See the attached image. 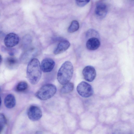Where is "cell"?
I'll list each match as a JSON object with an SVG mask.
<instances>
[{
	"instance_id": "7402d4cb",
	"label": "cell",
	"mask_w": 134,
	"mask_h": 134,
	"mask_svg": "<svg viewBox=\"0 0 134 134\" xmlns=\"http://www.w3.org/2000/svg\"><path fill=\"white\" fill-rule=\"evenodd\" d=\"M42 132L41 131H38L36 132V134H42Z\"/></svg>"
},
{
	"instance_id": "8fae6325",
	"label": "cell",
	"mask_w": 134,
	"mask_h": 134,
	"mask_svg": "<svg viewBox=\"0 0 134 134\" xmlns=\"http://www.w3.org/2000/svg\"><path fill=\"white\" fill-rule=\"evenodd\" d=\"M100 45V41L99 39L96 38H89L86 43V47L88 49L94 50L97 49Z\"/></svg>"
},
{
	"instance_id": "7c38bea8",
	"label": "cell",
	"mask_w": 134,
	"mask_h": 134,
	"mask_svg": "<svg viewBox=\"0 0 134 134\" xmlns=\"http://www.w3.org/2000/svg\"><path fill=\"white\" fill-rule=\"evenodd\" d=\"M4 103L5 107L9 109H11L14 107L16 104V100L14 95L10 94L5 97Z\"/></svg>"
},
{
	"instance_id": "4fadbf2b",
	"label": "cell",
	"mask_w": 134,
	"mask_h": 134,
	"mask_svg": "<svg viewBox=\"0 0 134 134\" xmlns=\"http://www.w3.org/2000/svg\"><path fill=\"white\" fill-rule=\"evenodd\" d=\"M36 52V50L33 49H30L25 52L21 57L20 60L23 63H26L29 61Z\"/></svg>"
},
{
	"instance_id": "ffe728a7",
	"label": "cell",
	"mask_w": 134,
	"mask_h": 134,
	"mask_svg": "<svg viewBox=\"0 0 134 134\" xmlns=\"http://www.w3.org/2000/svg\"><path fill=\"white\" fill-rule=\"evenodd\" d=\"M7 120L5 115L3 113H0V124L3 125L7 123Z\"/></svg>"
},
{
	"instance_id": "9a60e30c",
	"label": "cell",
	"mask_w": 134,
	"mask_h": 134,
	"mask_svg": "<svg viewBox=\"0 0 134 134\" xmlns=\"http://www.w3.org/2000/svg\"><path fill=\"white\" fill-rule=\"evenodd\" d=\"M74 85L72 82H68L64 85L60 90L62 94H67L71 92L74 89Z\"/></svg>"
},
{
	"instance_id": "e0dca14e",
	"label": "cell",
	"mask_w": 134,
	"mask_h": 134,
	"mask_svg": "<svg viewBox=\"0 0 134 134\" xmlns=\"http://www.w3.org/2000/svg\"><path fill=\"white\" fill-rule=\"evenodd\" d=\"M99 36L98 32L93 29H89L86 33V37L89 39L92 38H98L99 37Z\"/></svg>"
},
{
	"instance_id": "d6986e66",
	"label": "cell",
	"mask_w": 134,
	"mask_h": 134,
	"mask_svg": "<svg viewBox=\"0 0 134 134\" xmlns=\"http://www.w3.org/2000/svg\"><path fill=\"white\" fill-rule=\"evenodd\" d=\"M90 0H76V4L79 7H83L88 3Z\"/></svg>"
},
{
	"instance_id": "5bb4252c",
	"label": "cell",
	"mask_w": 134,
	"mask_h": 134,
	"mask_svg": "<svg viewBox=\"0 0 134 134\" xmlns=\"http://www.w3.org/2000/svg\"><path fill=\"white\" fill-rule=\"evenodd\" d=\"M6 66L10 69L16 68L18 65V61L15 58L10 57L6 58L5 61Z\"/></svg>"
},
{
	"instance_id": "cb8c5ba5",
	"label": "cell",
	"mask_w": 134,
	"mask_h": 134,
	"mask_svg": "<svg viewBox=\"0 0 134 134\" xmlns=\"http://www.w3.org/2000/svg\"><path fill=\"white\" fill-rule=\"evenodd\" d=\"M1 102H2L1 99V96H0V106L1 105Z\"/></svg>"
},
{
	"instance_id": "52a82bcc",
	"label": "cell",
	"mask_w": 134,
	"mask_h": 134,
	"mask_svg": "<svg viewBox=\"0 0 134 134\" xmlns=\"http://www.w3.org/2000/svg\"><path fill=\"white\" fill-rule=\"evenodd\" d=\"M82 74L85 80L89 82L93 81L96 78V75L94 68L90 65L86 66L84 68Z\"/></svg>"
},
{
	"instance_id": "3957f363",
	"label": "cell",
	"mask_w": 134,
	"mask_h": 134,
	"mask_svg": "<svg viewBox=\"0 0 134 134\" xmlns=\"http://www.w3.org/2000/svg\"><path fill=\"white\" fill-rule=\"evenodd\" d=\"M57 91V88L54 85L47 84L42 86L36 93L35 95L38 99L46 100L53 97Z\"/></svg>"
},
{
	"instance_id": "6da1fadb",
	"label": "cell",
	"mask_w": 134,
	"mask_h": 134,
	"mask_svg": "<svg viewBox=\"0 0 134 134\" xmlns=\"http://www.w3.org/2000/svg\"><path fill=\"white\" fill-rule=\"evenodd\" d=\"M42 75L40 63L36 58H33L29 62L26 71L27 79L32 84H37L40 80Z\"/></svg>"
},
{
	"instance_id": "44dd1931",
	"label": "cell",
	"mask_w": 134,
	"mask_h": 134,
	"mask_svg": "<svg viewBox=\"0 0 134 134\" xmlns=\"http://www.w3.org/2000/svg\"><path fill=\"white\" fill-rule=\"evenodd\" d=\"M3 128V125L0 124V133L2 130Z\"/></svg>"
},
{
	"instance_id": "8992f818",
	"label": "cell",
	"mask_w": 134,
	"mask_h": 134,
	"mask_svg": "<svg viewBox=\"0 0 134 134\" xmlns=\"http://www.w3.org/2000/svg\"><path fill=\"white\" fill-rule=\"evenodd\" d=\"M19 41L18 35L15 33H10L5 36L4 42L5 46L8 48H11L17 45Z\"/></svg>"
},
{
	"instance_id": "30bf717a",
	"label": "cell",
	"mask_w": 134,
	"mask_h": 134,
	"mask_svg": "<svg viewBox=\"0 0 134 134\" xmlns=\"http://www.w3.org/2000/svg\"><path fill=\"white\" fill-rule=\"evenodd\" d=\"M70 45L69 42L67 40H65L61 41L54 50V54L56 55L64 52L69 48Z\"/></svg>"
},
{
	"instance_id": "5b68a950",
	"label": "cell",
	"mask_w": 134,
	"mask_h": 134,
	"mask_svg": "<svg viewBox=\"0 0 134 134\" xmlns=\"http://www.w3.org/2000/svg\"><path fill=\"white\" fill-rule=\"evenodd\" d=\"M27 115L29 118L33 121L39 120L42 117V112L38 107L32 105L30 106L27 111Z\"/></svg>"
},
{
	"instance_id": "9c48e42d",
	"label": "cell",
	"mask_w": 134,
	"mask_h": 134,
	"mask_svg": "<svg viewBox=\"0 0 134 134\" xmlns=\"http://www.w3.org/2000/svg\"><path fill=\"white\" fill-rule=\"evenodd\" d=\"M55 65V62L53 59L46 58L42 60L41 66L43 71L44 72H48L52 70Z\"/></svg>"
},
{
	"instance_id": "2e32d148",
	"label": "cell",
	"mask_w": 134,
	"mask_h": 134,
	"mask_svg": "<svg viewBox=\"0 0 134 134\" xmlns=\"http://www.w3.org/2000/svg\"><path fill=\"white\" fill-rule=\"evenodd\" d=\"M79 27V24L76 20L72 21L68 29V31L70 33H72L77 31Z\"/></svg>"
},
{
	"instance_id": "7a4b0ae2",
	"label": "cell",
	"mask_w": 134,
	"mask_h": 134,
	"mask_svg": "<svg viewBox=\"0 0 134 134\" xmlns=\"http://www.w3.org/2000/svg\"><path fill=\"white\" fill-rule=\"evenodd\" d=\"M73 71L74 68L72 63L69 61L65 62L57 73V78L59 82L62 85L69 82L72 77Z\"/></svg>"
},
{
	"instance_id": "277c9868",
	"label": "cell",
	"mask_w": 134,
	"mask_h": 134,
	"mask_svg": "<svg viewBox=\"0 0 134 134\" xmlns=\"http://www.w3.org/2000/svg\"><path fill=\"white\" fill-rule=\"evenodd\" d=\"M76 90L78 94L84 98L90 97L93 93L92 86L85 81H82L79 83L77 86Z\"/></svg>"
},
{
	"instance_id": "ba28073f",
	"label": "cell",
	"mask_w": 134,
	"mask_h": 134,
	"mask_svg": "<svg viewBox=\"0 0 134 134\" xmlns=\"http://www.w3.org/2000/svg\"><path fill=\"white\" fill-rule=\"evenodd\" d=\"M95 14L99 19H103L106 16L108 12V8L106 4L102 1L98 2L96 4Z\"/></svg>"
},
{
	"instance_id": "603a6c76",
	"label": "cell",
	"mask_w": 134,
	"mask_h": 134,
	"mask_svg": "<svg viewBox=\"0 0 134 134\" xmlns=\"http://www.w3.org/2000/svg\"><path fill=\"white\" fill-rule=\"evenodd\" d=\"M2 60V58L1 56L0 55V63L1 62Z\"/></svg>"
},
{
	"instance_id": "ac0fdd59",
	"label": "cell",
	"mask_w": 134,
	"mask_h": 134,
	"mask_svg": "<svg viewBox=\"0 0 134 134\" xmlns=\"http://www.w3.org/2000/svg\"><path fill=\"white\" fill-rule=\"evenodd\" d=\"M28 84L24 81L20 82L17 85L16 89L19 92H22L26 90L28 88Z\"/></svg>"
}]
</instances>
